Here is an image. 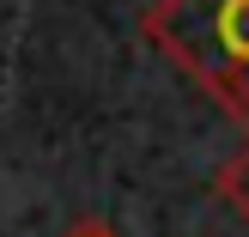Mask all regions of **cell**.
<instances>
[{"label": "cell", "instance_id": "cell-1", "mask_svg": "<svg viewBox=\"0 0 249 237\" xmlns=\"http://www.w3.org/2000/svg\"><path fill=\"white\" fill-rule=\"evenodd\" d=\"M140 31L249 128V0H152Z\"/></svg>", "mask_w": 249, "mask_h": 237}, {"label": "cell", "instance_id": "cell-2", "mask_svg": "<svg viewBox=\"0 0 249 237\" xmlns=\"http://www.w3.org/2000/svg\"><path fill=\"white\" fill-rule=\"evenodd\" d=\"M213 195H219L237 219H249V146H237V152L213 170Z\"/></svg>", "mask_w": 249, "mask_h": 237}, {"label": "cell", "instance_id": "cell-3", "mask_svg": "<svg viewBox=\"0 0 249 237\" xmlns=\"http://www.w3.org/2000/svg\"><path fill=\"white\" fill-rule=\"evenodd\" d=\"M67 237H116V231H109V225H104V219H85V225H73Z\"/></svg>", "mask_w": 249, "mask_h": 237}]
</instances>
